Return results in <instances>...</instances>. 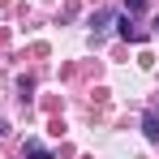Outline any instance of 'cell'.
Returning <instances> with one entry per match:
<instances>
[{
  "label": "cell",
  "mask_w": 159,
  "mask_h": 159,
  "mask_svg": "<svg viewBox=\"0 0 159 159\" xmlns=\"http://www.w3.org/2000/svg\"><path fill=\"white\" fill-rule=\"evenodd\" d=\"M116 34H120L125 43H146V30H142V26H133L129 17H116Z\"/></svg>",
  "instance_id": "6da1fadb"
},
{
  "label": "cell",
  "mask_w": 159,
  "mask_h": 159,
  "mask_svg": "<svg viewBox=\"0 0 159 159\" xmlns=\"http://www.w3.org/2000/svg\"><path fill=\"white\" fill-rule=\"evenodd\" d=\"M112 22H116V17H112V9H99V13H95V17H90V34H95V39H99V34H103V30L112 26Z\"/></svg>",
  "instance_id": "7a4b0ae2"
},
{
  "label": "cell",
  "mask_w": 159,
  "mask_h": 159,
  "mask_svg": "<svg viewBox=\"0 0 159 159\" xmlns=\"http://www.w3.org/2000/svg\"><path fill=\"white\" fill-rule=\"evenodd\" d=\"M142 133H146V142H159V112L142 116Z\"/></svg>",
  "instance_id": "3957f363"
},
{
  "label": "cell",
  "mask_w": 159,
  "mask_h": 159,
  "mask_svg": "<svg viewBox=\"0 0 159 159\" xmlns=\"http://www.w3.org/2000/svg\"><path fill=\"white\" fill-rule=\"evenodd\" d=\"M22 159H52V151H48L43 142H26V151H22Z\"/></svg>",
  "instance_id": "277c9868"
},
{
  "label": "cell",
  "mask_w": 159,
  "mask_h": 159,
  "mask_svg": "<svg viewBox=\"0 0 159 159\" xmlns=\"http://www.w3.org/2000/svg\"><path fill=\"white\" fill-rule=\"evenodd\" d=\"M125 9L129 13H146V0H125Z\"/></svg>",
  "instance_id": "5b68a950"
},
{
  "label": "cell",
  "mask_w": 159,
  "mask_h": 159,
  "mask_svg": "<svg viewBox=\"0 0 159 159\" xmlns=\"http://www.w3.org/2000/svg\"><path fill=\"white\" fill-rule=\"evenodd\" d=\"M155 30H159V17H155Z\"/></svg>",
  "instance_id": "8992f818"
}]
</instances>
